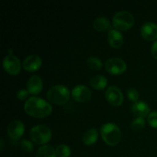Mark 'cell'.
I'll return each mask as SVG.
<instances>
[{"label":"cell","mask_w":157,"mask_h":157,"mask_svg":"<svg viewBox=\"0 0 157 157\" xmlns=\"http://www.w3.org/2000/svg\"><path fill=\"white\" fill-rule=\"evenodd\" d=\"M29 92L28 91V90H25V89H21V90H18L17 92V98H18L21 101H23V100H25L26 98L29 96Z\"/></svg>","instance_id":"26"},{"label":"cell","mask_w":157,"mask_h":157,"mask_svg":"<svg viewBox=\"0 0 157 157\" xmlns=\"http://www.w3.org/2000/svg\"><path fill=\"white\" fill-rule=\"evenodd\" d=\"M151 52L153 56L157 59V41H155L151 47Z\"/></svg>","instance_id":"27"},{"label":"cell","mask_w":157,"mask_h":157,"mask_svg":"<svg viewBox=\"0 0 157 157\" xmlns=\"http://www.w3.org/2000/svg\"><path fill=\"white\" fill-rule=\"evenodd\" d=\"M24 124L18 120L12 121L8 126V133L12 140H18L24 133Z\"/></svg>","instance_id":"10"},{"label":"cell","mask_w":157,"mask_h":157,"mask_svg":"<svg viewBox=\"0 0 157 157\" xmlns=\"http://www.w3.org/2000/svg\"><path fill=\"white\" fill-rule=\"evenodd\" d=\"M127 97L132 101L136 102L139 98V93L135 88H130L127 90Z\"/></svg>","instance_id":"25"},{"label":"cell","mask_w":157,"mask_h":157,"mask_svg":"<svg viewBox=\"0 0 157 157\" xmlns=\"http://www.w3.org/2000/svg\"><path fill=\"white\" fill-rule=\"evenodd\" d=\"M21 147L25 152H27V153H31L34 150L33 144L28 140H22L21 141Z\"/></svg>","instance_id":"23"},{"label":"cell","mask_w":157,"mask_h":157,"mask_svg":"<svg viewBox=\"0 0 157 157\" xmlns=\"http://www.w3.org/2000/svg\"><path fill=\"white\" fill-rule=\"evenodd\" d=\"M107 38H108V42L110 45L114 48H118L121 47L123 44V41H124L122 34L117 31L116 29H112L109 30Z\"/></svg>","instance_id":"14"},{"label":"cell","mask_w":157,"mask_h":157,"mask_svg":"<svg viewBox=\"0 0 157 157\" xmlns=\"http://www.w3.org/2000/svg\"><path fill=\"white\" fill-rule=\"evenodd\" d=\"M101 134L106 144L110 146L117 145L121 139V130L113 123L104 124L101 128Z\"/></svg>","instance_id":"2"},{"label":"cell","mask_w":157,"mask_h":157,"mask_svg":"<svg viewBox=\"0 0 157 157\" xmlns=\"http://www.w3.org/2000/svg\"><path fill=\"white\" fill-rule=\"evenodd\" d=\"M30 137L33 142L37 144H45L52 138V132L49 127L45 125H37L32 128Z\"/></svg>","instance_id":"5"},{"label":"cell","mask_w":157,"mask_h":157,"mask_svg":"<svg viewBox=\"0 0 157 157\" xmlns=\"http://www.w3.org/2000/svg\"><path fill=\"white\" fill-rule=\"evenodd\" d=\"M25 110L29 115L35 117H45L52 113V106L40 98H29L25 104Z\"/></svg>","instance_id":"1"},{"label":"cell","mask_w":157,"mask_h":157,"mask_svg":"<svg viewBox=\"0 0 157 157\" xmlns=\"http://www.w3.org/2000/svg\"><path fill=\"white\" fill-rule=\"evenodd\" d=\"M141 35L148 41L157 38V25L153 22H147L141 28Z\"/></svg>","instance_id":"11"},{"label":"cell","mask_w":157,"mask_h":157,"mask_svg":"<svg viewBox=\"0 0 157 157\" xmlns=\"http://www.w3.org/2000/svg\"><path fill=\"white\" fill-rule=\"evenodd\" d=\"M106 99L110 104L113 106H120L124 101V96L118 87L116 86H110L105 92Z\"/></svg>","instance_id":"8"},{"label":"cell","mask_w":157,"mask_h":157,"mask_svg":"<svg viewBox=\"0 0 157 157\" xmlns=\"http://www.w3.org/2000/svg\"><path fill=\"white\" fill-rule=\"evenodd\" d=\"M87 66L90 67L91 70L99 71L102 67L103 64L101 59L96 57H90L87 60Z\"/></svg>","instance_id":"20"},{"label":"cell","mask_w":157,"mask_h":157,"mask_svg":"<svg viewBox=\"0 0 157 157\" xmlns=\"http://www.w3.org/2000/svg\"><path fill=\"white\" fill-rule=\"evenodd\" d=\"M3 67L10 75H18L21 70L19 59L13 55H7L3 60Z\"/></svg>","instance_id":"7"},{"label":"cell","mask_w":157,"mask_h":157,"mask_svg":"<svg viewBox=\"0 0 157 157\" xmlns=\"http://www.w3.org/2000/svg\"><path fill=\"white\" fill-rule=\"evenodd\" d=\"M28 91L32 94H38L42 89V81L40 77L33 75L29 78L27 84Z\"/></svg>","instance_id":"13"},{"label":"cell","mask_w":157,"mask_h":157,"mask_svg":"<svg viewBox=\"0 0 157 157\" xmlns=\"http://www.w3.org/2000/svg\"><path fill=\"white\" fill-rule=\"evenodd\" d=\"M70 92L69 90L64 85L58 84L53 86L48 90L47 93V98L51 103L62 105L64 104L69 100Z\"/></svg>","instance_id":"3"},{"label":"cell","mask_w":157,"mask_h":157,"mask_svg":"<svg viewBox=\"0 0 157 157\" xmlns=\"http://www.w3.org/2000/svg\"><path fill=\"white\" fill-rule=\"evenodd\" d=\"M93 26L97 31L103 32L110 28V22L106 17H98L94 19L93 22Z\"/></svg>","instance_id":"17"},{"label":"cell","mask_w":157,"mask_h":157,"mask_svg":"<svg viewBox=\"0 0 157 157\" xmlns=\"http://www.w3.org/2000/svg\"><path fill=\"white\" fill-rule=\"evenodd\" d=\"M132 111L138 117H146L150 112V107L147 103L144 101H139L136 102L132 106Z\"/></svg>","instance_id":"15"},{"label":"cell","mask_w":157,"mask_h":157,"mask_svg":"<svg viewBox=\"0 0 157 157\" xmlns=\"http://www.w3.org/2000/svg\"><path fill=\"white\" fill-rule=\"evenodd\" d=\"M71 95L74 99L78 102H87L91 98V92L90 89L83 84L75 86L71 91Z\"/></svg>","instance_id":"9"},{"label":"cell","mask_w":157,"mask_h":157,"mask_svg":"<svg viewBox=\"0 0 157 157\" xmlns=\"http://www.w3.org/2000/svg\"><path fill=\"white\" fill-rule=\"evenodd\" d=\"M90 84L97 90H103L107 84V80L103 75H95L90 79Z\"/></svg>","instance_id":"16"},{"label":"cell","mask_w":157,"mask_h":157,"mask_svg":"<svg viewBox=\"0 0 157 157\" xmlns=\"http://www.w3.org/2000/svg\"><path fill=\"white\" fill-rule=\"evenodd\" d=\"M0 143H1V150H2L3 147H4V141H3V139H1Z\"/></svg>","instance_id":"28"},{"label":"cell","mask_w":157,"mask_h":157,"mask_svg":"<svg viewBox=\"0 0 157 157\" xmlns=\"http://www.w3.org/2000/svg\"><path fill=\"white\" fill-rule=\"evenodd\" d=\"M105 68L111 75H121L126 71L127 64L121 58H111L106 61Z\"/></svg>","instance_id":"6"},{"label":"cell","mask_w":157,"mask_h":157,"mask_svg":"<svg viewBox=\"0 0 157 157\" xmlns=\"http://www.w3.org/2000/svg\"><path fill=\"white\" fill-rule=\"evenodd\" d=\"M98 137V131L95 128H90L84 133L83 141L86 145H91L97 141Z\"/></svg>","instance_id":"18"},{"label":"cell","mask_w":157,"mask_h":157,"mask_svg":"<svg viewBox=\"0 0 157 157\" xmlns=\"http://www.w3.org/2000/svg\"><path fill=\"white\" fill-rule=\"evenodd\" d=\"M149 124L153 128L157 129V111H153L148 115L147 117Z\"/></svg>","instance_id":"24"},{"label":"cell","mask_w":157,"mask_h":157,"mask_svg":"<svg viewBox=\"0 0 157 157\" xmlns=\"http://www.w3.org/2000/svg\"><path fill=\"white\" fill-rule=\"evenodd\" d=\"M41 59L38 56L32 55L28 56L23 61V67L28 71H35L41 66Z\"/></svg>","instance_id":"12"},{"label":"cell","mask_w":157,"mask_h":157,"mask_svg":"<svg viewBox=\"0 0 157 157\" xmlns=\"http://www.w3.org/2000/svg\"><path fill=\"white\" fill-rule=\"evenodd\" d=\"M134 17L127 11H121L113 18V27L117 30L124 31L130 29L134 24Z\"/></svg>","instance_id":"4"},{"label":"cell","mask_w":157,"mask_h":157,"mask_svg":"<svg viewBox=\"0 0 157 157\" xmlns=\"http://www.w3.org/2000/svg\"><path fill=\"white\" fill-rule=\"evenodd\" d=\"M55 153L58 157H69L71 155V150L68 146L65 144H61L57 147Z\"/></svg>","instance_id":"21"},{"label":"cell","mask_w":157,"mask_h":157,"mask_svg":"<svg viewBox=\"0 0 157 157\" xmlns=\"http://www.w3.org/2000/svg\"><path fill=\"white\" fill-rule=\"evenodd\" d=\"M145 126V121L143 117H137L131 124V127L133 130H140Z\"/></svg>","instance_id":"22"},{"label":"cell","mask_w":157,"mask_h":157,"mask_svg":"<svg viewBox=\"0 0 157 157\" xmlns=\"http://www.w3.org/2000/svg\"><path fill=\"white\" fill-rule=\"evenodd\" d=\"M35 157H56V153L53 147L45 145L38 149Z\"/></svg>","instance_id":"19"}]
</instances>
